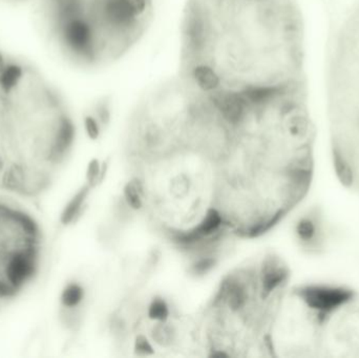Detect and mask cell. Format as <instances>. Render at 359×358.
I'll return each mask as SVG.
<instances>
[{
  "label": "cell",
  "instance_id": "obj_1",
  "mask_svg": "<svg viewBox=\"0 0 359 358\" xmlns=\"http://www.w3.org/2000/svg\"><path fill=\"white\" fill-rule=\"evenodd\" d=\"M278 318L276 347L284 356L359 358V293L348 286H296Z\"/></svg>",
  "mask_w": 359,
  "mask_h": 358
},
{
  "label": "cell",
  "instance_id": "obj_2",
  "mask_svg": "<svg viewBox=\"0 0 359 358\" xmlns=\"http://www.w3.org/2000/svg\"><path fill=\"white\" fill-rule=\"evenodd\" d=\"M328 84L332 164L340 183L359 198V3L334 41Z\"/></svg>",
  "mask_w": 359,
  "mask_h": 358
},
{
  "label": "cell",
  "instance_id": "obj_3",
  "mask_svg": "<svg viewBox=\"0 0 359 358\" xmlns=\"http://www.w3.org/2000/svg\"><path fill=\"white\" fill-rule=\"evenodd\" d=\"M55 29L60 43L72 59L83 65L103 61L98 29L88 13L58 20Z\"/></svg>",
  "mask_w": 359,
  "mask_h": 358
},
{
  "label": "cell",
  "instance_id": "obj_4",
  "mask_svg": "<svg viewBox=\"0 0 359 358\" xmlns=\"http://www.w3.org/2000/svg\"><path fill=\"white\" fill-rule=\"evenodd\" d=\"M218 119L229 128L244 127L251 113V104L241 91L224 88L208 96Z\"/></svg>",
  "mask_w": 359,
  "mask_h": 358
},
{
  "label": "cell",
  "instance_id": "obj_5",
  "mask_svg": "<svg viewBox=\"0 0 359 358\" xmlns=\"http://www.w3.org/2000/svg\"><path fill=\"white\" fill-rule=\"evenodd\" d=\"M184 82L195 94L205 97L225 88L218 70L201 58H184Z\"/></svg>",
  "mask_w": 359,
  "mask_h": 358
},
{
  "label": "cell",
  "instance_id": "obj_6",
  "mask_svg": "<svg viewBox=\"0 0 359 358\" xmlns=\"http://www.w3.org/2000/svg\"><path fill=\"white\" fill-rule=\"evenodd\" d=\"M34 242L26 241L6 258L3 277L16 290H19L36 273L37 250Z\"/></svg>",
  "mask_w": 359,
  "mask_h": 358
},
{
  "label": "cell",
  "instance_id": "obj_7",
  "mask_svg": "<svg viewBox=\"0 0 359 358\" xmlns=\"http://www.w3.org/2000/svg\"><path fill=\"white\" fill-rule=\"evenodd\" d=\"M76 137V126L73 120L67 114L61 113L56 121L55 132H54L53 144L51 155L58 160L65 157L71 150Z\"/></svg>",
  "mask_w": 359,
  "mask_h": 358
},
{
  "label": "cell",
  "instance_id": "obj_8",
  "mask_svg": "<svg viewBox=\"0 0 359 358\" xmlns=\"http://www.w3.org/2000/svg\"><path fill=\"white\" fill-rule=\"evenodd\" d=\"M26 77V68L15 60L8 59L7 63L0 70V99L3 102L9 101L19 90Z\"/></svg>",
  "mask_w": 359,
  "mask_h": 358
},
{
  "label": "cell",
  "instance_id": "obj_9",
  "mask_svg": "<svg viewBox=\"0 0 359 358\" xmlns=\"http://www.w3.org/2000/svg\"><path fill=\"white\" fill-rule=\"evenodd\" d=\"M249 289L245 281L231 279L223 286L222 299L230 311L239 312L247 307L249 302Z\"/></svg>",
  "mask_w": 359,
  "mask_h": 358
},
{
  "label": "cell",
  "instance_id": "obj_10",
  "mask_svg": "<svg viewBox=\"0 0 359 358\" xmlns=\"http://www.w3.org/2000/svg\"><path fill=\"white\" fill-rule=\"evenodd\" d=\"M7 223H12V224L15 225L24 233L26 239L35 241L38 238V224L33 217H31L29 213L24 212V211L9 208Z\"/></svg>",
  "mask_w": 359,
  "mask_h": 358
},
{
  "label": "cell",
  "instance_id": "obj_11",
  "mask_svg": "<svg viewBox=\"0 0 359 358\" xmlns=\"http://www.w3.org/2000/svg\"><path fill=\"white\" fill-rule=\"evenodd\" d=\"M90 186L86 184V186L81 188L73 198L71 199L67 206L63 209L61 217H60V222L63 225H69L75 221L88 198V192H90Z\"/></svg>",
  "mask_w": 359,
  "mask_h": 358
},
{
  "label": "cell",
  "instance_id": "obj_12",
  "mask_svg": "<svg viewBox=\"0 0 359 358\" xmlns=\"http://www.w3.org/2000/svg\"><path fill=\"white\" fill-rule=\"evenodd\" d=\"M83 287L78 283H70L61 293L60 302L65 309H76L83 302Z\"/></svg>",
  "mask_w": 359,
  "mask_h": 358
},
{
  "label": "cell",
  "instance_id": "obj_13",
  "mask_svg": "<svg viewBox=\"0 0 359 358\" xmlns=\"http://www.w3.org/2000/svg\"><path fill=\"white\" fill-rule=\"evenodd\" d=\"M127 1L135 17L148 26L154 11L152 0H127Z\"/></svg>",
  "mask_w": 359,
  "mask_h": 358
},
{
  "label": "cell",
  "instance_id": "obj_14",
  "mask_svg": "<svg viewBox=\"0 0 359 358\" xmlns=\"http://www.w3.org/2000/svg\"><path fill=\"white\" fill-rule=\"evenodd\" d=\"M142 194H143V187L141 183L137 180L129 182L125 188V199L127 204L134 210H139L143 206V201H142Z\"/></svg>",
  "mask_w": 359,
  "mask_h": 358
},
{
  "label": "cell",
  "instance_id": "obj_15",
  "mask_svg": "<svg viewBox=\"0 0 359 358\" xmlns=\"http://www.w3.org/2000/svg\"><path fill=\"white\" fill-rule=\"evenodd\" d=\"M3 185L10 189H20L24 184V171L18 165H14L8 169L3 175Z\"/></svg>",
  "mask_w": 359,
  "mask_h": 358
},
{
  "label": "cell",
  "instance_id": "obj_16",
  "mask_svg": "<svg viewBox=\"0 0 359 358\" xmlns=\"http://www.w3.org/2000/svg\"><path fill=\"white\" fill-rule=\"evenodd\" d=\"M148 316L150 320L158 322H165L169 318V308L164 299H152L148 307Z\"/></svg>",
  "mask_w": 359,
  "mask_h": 358
},
{
  "label": "cell",
  "instance_id": "obj_17",
  "mask_svg": "<svg viewBox=\"0 0 359 358\" xmlns=\"http://www.w3.org/2000/svg\"><path fill=\"white\" fill-rule=\"evenodd\" d=\"M175 331L165 322H160L152 330V338L161 345H168L175 341Z\"/></svg>",
  "mask_w": 359,
  "mask_h": 358
},
{
  "label": "cell",
  "instance_id": "obj_18",
  "mask_svg": "<svg viewBox=\"0 0 359 358\" xmlns=\"http://www.w3.org/2000/svg\"><path fill=\"white\" fill-rule=\"evenodd\" d=\"M95 116L102 127L107 126L111 120V102L107 98L102 99L95 107Z\"/></svg>",
  "mask_w": 359,
  "mask_h": 358
},
{
  "label": "cell",
  "instance_id": "obj_19",
  "mask_svg": "<svg viewBox=\"0 0 359 358\" xmlns=\"http://www.w3.org/2000/svg\"><path fill=\"white\" fill-rule=\"evenodd\" d=\"M83 126L86 136L90 140H97L100 137L102 125H101L100 122H99L94 114L93 115H86L84 117Z\"/></svg>",
  "mask_w": 359,
  "mask_h": 358
},
{
  "label": "cell",
  "instance_id": "obj_20",
  "mask_svg": "<svg viewBox=\"0 0 359 358\" xmlns=\"http://www.w3.org/2000/svg\"><path fill=\"white\" fill-rule=\"evenodd\" d=\"M214 265H216V258H212V256L201 258L191 266V271H193V274H206L214 268Z\"/></svg>",
  "mask_w": 359,
  "mask_h": 358
},
{
  "label": "cell",
  "instance_id": "obj_21",
  "mask_svg": "<svg viewBox=\"0 0 359 358\" xmlns=\"http://www.w3.org/2000/svg\"><path fill=\"white\" fill-rule=\"evenodd\" d=\"M101 167L100 163L98 160L94 159L90 161V164L88 166V171H86V180H88V185L90 187L96 185L97 181H98L99 176H100Z\"/></svg>",
  "mask_w": 359,
  "mask_h": 358
},
{
  "label": "cell",
  "instance_id": "obj_22",
  "mask_svg": "<svg viewBox=\"0 0 359 358\" xmlns=\"http://www.w3.org/2000/svg\"><path fill=\"white\" fill-rule=\"evenodd\" d=\"M135 351L136 353L139 354V355L143 356L154 353V349H152V345H150V341H148L143 335H139V336L136 338Z\"/></svg>",
  "mask_w": 359,
  "mask_h": 358
},
{
  "label": "cell",
  "instance_id": "obj_23",
  "mask_svg": "<svg viewBox=\"0 0 359 358\" xmlns=\"http://www.w3.org/2000/svg\"><path fill=\"white\" fill-rule=\"evenodd\" d=\"M16 289L5 279L0 277V297H13L16 293Z\"/></svg>",
  "mask_w": 359,
  "mask_h": 358
},
{
  "label": "cell",
  "instance_id": "obj_24",
  "mask_svg": "<svg viewBox=\"0 0 359 358\" xmlns=\"http://www.w3.org/2000/svg\"><path fill=\"white\" fill-rule=\"evenodd\" d=\"M8 58L6 57L5 54L1 52V49H0V70L5 66V64L7 63Z\"/></svg>",
  "mask_w": 359,
  "mask_h": 358
},
{
  "label": "cell",
  "instance_id": "obj_25",
  "mask_svg": "<svg viewBox=\"0 0 359 358\" xmlns=\"http://www.w3.org/2000/svg\"><path fill=\"white\" fill-rule=\"evenodd\" d=\"M5 161H3V157L0 156V173L5 169Z\"/></svg>",
  "mask_w": 359,
  "mask_h": 358
}]
</instances>
